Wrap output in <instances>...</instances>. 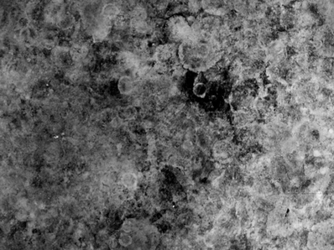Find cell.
<instances>
[{
	"label": "cell",
	"instance_id": "277c9868",
	"mask_svg": "<svg viewBox=\"0 0 334 250\" xmlns=\"http://www.w3.org/2000/svg\"><path fill=\"white\" fill-rule=\"evenodd\" d=\"M164 41L182 44L192 37L191 24L183 15H174L163 23Z\"/></svg>",
	"mask_w": 334,
	"mask_h": 250
},
{
	"label": "cell",
	"instance_id": "30bf717a",
	"mask_svg": "<svg viewBox=\"0 0 334 250\" xmlns=\"http://www.w3.org/2000/svg\"><path fill=\"white\" fill-rule=\"evenodd\" d=\"M118 240L119 244L120 246H124V247H127V246L131 245L133 242L131 236L127 234V233L121 234Z\"/></svg>",
	"mask_w": 334,
	"mask_h": 250
},
{
	"label": "cell",
	"instance_id": "7a4b0ae2",
	"mask_svg": "<svg viewBox=\"0 0 334 250\" xmlns=\"http://www.w3.org/2000/svg\"><path fill=\"white\" fill-rule=\"evenodd\" d=\"M260 86L256 79L241 81L230 93V103L236 111L249 110L254 108L256 97L259 95Z\"/></svg>",
	"mask_w": 334,
	"mask_h": 250
},
{
	"label": "cell",
	"instance_id": "52a82bcc",
	"mask_svg": "<svg viewBox=\"0 0 334 250\" xmlns=\"http://www.w3.org/2000/svg\"><path fill=\"white\" fill-rule=\"evenodd\" d=\"M122 185L127 189H132L137 184V176L131 173H126L121 178Z\"/></svg>",
	"mask_w": 334,
	"mask_h": 250
},
{
	"label": "cell",
	"instance_id": "3957f363",
	"mask_svg": "<svg viewBox=\"0 0 334 250\" xmlns=\"http://www.w3.org/2000/svg\"><path fill=\"white\" fill-rule=\"evenodd\" d=\"M154 68L162 74H171L180 68L178 44L163 43L157 47L154 53Z\"/></svg>",
	"mask_w": 334,
	"mask_h": 250
},
{
	"label": "cell",
	"instance_id": "8992f818",
	"mask_svg": "<svg viewBox=\"0 0 334 250\" xmlns=\"http://www.w3.org/2000/svg\"><path fill=\"white\" fill-rule=\"evenodd\" d=\"M236 0H201L202 9L208 14L224 16L235 10Z\"/></svg>",
	"mask_w": 334,
	"mask_h": 250
},
{
	"label": "cell",
	"instance_id": "6da1fadb",
	"mask_svg": "<svg viewBox=\"0 0 334 250\" xmlns=\"http://www.w3.org/2000/svg\"><path fill=\"white\" fill-rule=\"evenodd\" d=\"M223 56L222 47L211 41L191 38L179 46V58L185 69L203 73L214 67Z\"/></svg>",
	"mask_w": 334,
	"mask_h": 250
},
{
	"label": "cell",
	"instance_id": "8fae6325",
	"mask_svg": "<svg viewBox=\"0 0 334 250\" xmlns=\"http://www.w3.org/2000/svg\"><path fill=\"white\" fill-rule=\"evenodd\" d=\"M28 214L27 210L24 209V208H20L18 211L15 213V218L17 221H27L28 219Z\"/></svg>",
	"mask_w": 334,
	"mask_h": 250
},
{
	"label": "cell",
	"instance_id": "9c48e42d",
	"mask_svg": "<svg viewBox=\"0 0 334 250\" xmlns=\"http://www.w3.org/2000/svg\"><path fill=\"white\" fill-rule=\"evenodd\" d=\"M118 9L114 5L109 4L104 7V15L108 18L114 17L118 14Z\"/></svg>",
	"mask_w": 334,
	"mask_h": 250
},
{
	"label": "cell",
	"instance_id": "5b68a950",
	"mask_svg": "<svg viewBox=\"0 0 334 250\" xmlns=\"http://www.w3.org/2000/svg\"><path fill=\"white\" fill-rule=\"evenodd\" d=\"M269 6L262 0H236L235 11L245 19L258 20L265 17Z\"/></svg>",
	"mask_w": 334,
	"mask_h": 250
},
{
	"label": "cell",
	"instance_id": "ba28073f",
	"mask_svg": "<svg viewBox=\"0 0 334 250\" xmlns=\"http://www.w3.org/2000/svg\"><path fill=\"white\" fill-rule=\"evenodd\" d=\"M137 221L133 219H127L124 221L122 225V230L124 233H129L135 231L137 227Z\"/></svg>",
	"mask_w": 334,
	"mask_h": 250
}]
</instances>
